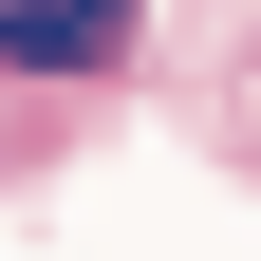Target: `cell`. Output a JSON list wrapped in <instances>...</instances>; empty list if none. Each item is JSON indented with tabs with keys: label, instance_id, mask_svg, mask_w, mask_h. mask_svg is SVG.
Returning a JSON list of instances; mask_svg holds the SVG:
<instances>
[{
	"label": "cell",
	"instance_id": "1",
	"mask_svg": "<svg viewBox=\"0 0 261 261\" xmlns=\"http://www.w3.org/2000/svg\"><path fill=\"white\" fill-rule=\"evenodd\" d=\"M0 56H19V75H93V56H112V0H19Z\"/></svg>",
	"mask_w": 261,
	"mask_h": 261
}]
</instances>
